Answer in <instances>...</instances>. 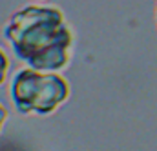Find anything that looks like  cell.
<instances>
[{
	"label": "cell",
	"mask_w": 157,
	"mask_h": 151,
	"mask_svg": "<svg viewBox=\"0 0 157 151\" xmlns=\"http://www.w3.org/2000/svg\"><path fill=\"white\" fill-rule=\"evenodd\" d=\"M4 37L17 58L39 71H60L70 64L73 31L55 6H26L11 15Z\"/></svg>",
	"instance_id": "obj_1"
},
{
	"label": "cell",
	"mask_w": 157,
	"mask_h": 151,
	"mask_svg": "<svg viewBox=\"0 0 157 151\" xmlns=\"http://www.w3.org/2000/svg\"><path fill=\"white\" fill-rule=\"evenodd\" d=\"M6 120H7V111H6V108L0 104V131H2V127H4V124H6Z\"/></svg>",
	"instance_id": "obj_4"
},
{
	"label": "cell",
	"mask_w": 157,
	"mask_h": 151,
	"mask_svg": "<svg viewBox=\"0 0 157 151\" xmlns=\"http://www.w3.org/2000/svg\"><path fill=\"white\" fill-rule=\"evenodd\" d=\"M7 68H9V60H7L6 53L0 49V86H2V82L6 80V75H7Z\"/></svg>",
	"instance_id": "obj_3"
},
{
	"label": "cell",
	"mask_w": 157,
	"mask_h": 151,
	"mask_svg": "<svg viewBox=\"0 0 157 151\" xmlns=\"http://www.w3.org/2000/svg\"><path fill=\"white\" fill-rule=\"evenodd\" d=\"M11 100L22 115H51L70 97V84L57 71L33 68L17 71L11 80Z\"/></svg>",
	"instance_id": "obj_2"
},
{
	"label": "cell",
	"mask_w": 157,
	"mask_h": 151,
	"mask_svg": "<svg viewBox=\"0 0 157 151\" xmlns=\"http://www.w3.org/2000/svg\"><path fill=\"white\" fill-rule=\"evenodd\" d=\"M155 9H157V7H155ZM155 15H157V11H155Z\"/></svg>",
	"instance_id": "obj_5"
}]
</instances>
